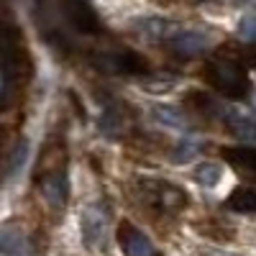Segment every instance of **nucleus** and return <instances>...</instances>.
<instances>
[{
  "mask_svg": "<svg viewBox=\"0 0 256 256\" xmlns=\"http://www.w3.org/2000/svg\"><path fill=\"white\" fill-rule=\"evenodd\" d=\"M202 77L208 80L210 88H216L218 92H223V95L230 98V100H244V98H248L251 82H248L246 67H244V62L233 59V56L208 62L205 70H202Z\"/></svg>",
  "mask_w": 256,
  "mask_h": 256,
  "instance_id": "obj_1",
  "label": "nucleus"
},
{
  "mask_svg": "<svg viewBox=\"0 0 256 256\" xmlns=\"http://www.w3.org/2000/svg\"><path fill=\"white\" fill-rule=\"evenodd\" d=\"M26 159H28V144L26 141H18L16 152H13V156L8 162V180H16L20 174V169H24Z\"/></svg>",
  "mask_w": 256,
  "mask_h": 256,
  "instance_id": "obj_15",
  "label": "nucleus"
},
{
  "mask_svg": "<svg viewBox=\"0 0 256 256\" xmlns=\"http://www.w3.org/2000/svg\"><path fill=\"white\" fill-rule=\"evenodd\" d=\"M64 10H67L70 24L82 31V34H100L102 24H100V16L95 13V8L88 3V0H67L64 3Z\"/></svg>",
  "mask_w": 256,
  "mask_h": 256,
  "instance_id": "obj_3",
  "label": "nucleus"
},
{
  "mask_svg": "<svg viewBox=\"0 0 256 256\" xmlns=\"http://www.w3.org/2000/svg\"><path fill=\"white\" fill-rule=\"evenodd\" d=\"M0 251H3L6 256H28L31 254L26 236L18 228H13V226L0 228Z\"/></svg>",
  "mask_w": 256,
  "mask_h": 256,
  "instance_id": "obj_9",
  "label": "nucleus"
},
{
  "mask_svg": "<svg viewBox=\"0 0 256 256\" xmlns=\"http://www.w3.org/2000/svg\"><path fill=\"white\" fill-rule=\"evenodd\" d=\"M228 208L236 212H256V187H236L228 198Z\"/></svg>",
  "mask_w": 256,
  "mask_h": 256,
  "instance_id": "obj_12",
  "label": "nucleus"
},
{
  "mask_svg": "<svg viewBox=\"0 0 256 256\" xmlns=\"http://www.w3.org/2000/svg\"><path fill=\"white\" fill-rule=\"evenodd\" d=\"M184 105H187V108H192V110H198L200 116H220L223 113L220 105L212 100L210 95L200 92V90H190V95L184 98ZM223 116H228V110Z\"/></svg>",
  "mask_w": 256,
  "mask_h": 256,
  "instance_id": "obj_11",
  "label": "nucleus"
},
{
  "mask_svg": "<svg viewBox=\"0 0 256 256\" xmlns=\"http://www.w3.org/2000/svg\"><path fill=\"white\" fill-rule=\"evenodd\" d=\"M144 187L148 190V200H154L159 210L164 212H177L180 208L187 205L184 192L177 190L174 184H166V182H144Z\"/></svg>",
  "mask_w": 256,
  "mask_h": 256,
  "instance_id": "obj_5",
  "label": "nucleus"
},
{
  "mask_svg": "<svg viewBox=\"0 0 256 256\" xmlns=\"http://www.w3.org/2000/svg\"><path fill=\"white\" fill-rule=\"evenodd\" d=\"M223 159L233 169H238L244 177L256 180V148H251V146H228V148H223Z\"/></svg>",
  "mask_w": 256,
  "mask_h": 256,
  "instance_id": "obj_8",
  "label": "nucleus"
},
{
  "mask_svg": "<svg viewBox=\"0 0 256 256\" xmlns=\"http://www.w3.org/2000/svg\"><path fill=\"white\" fill-rule=\"evenodd\" d=\"M169 44L182 54H198L208 46V36L198 31H180L174 38H169Z\"/></svg>",
  "mask_w": 256,
  "mask_h": 256,
  "instance_id": "obj_10",
  "label": "nucleus"
},
{
  "mask_svg": "<svg viewBox=\"0 0 256 256\" xmlns=\"http://www.w3.org/2000/svg\"><path fill=\"white\" fill-rule=\"evenodd\" d=\"M254 110H256V98H254Z\"/></svg>",
  "mask_w": 256,
  "mask_h": 256,
  "instance_id": "obj_20",
  "label": "nucleus"
},
{
  "mask_svg": "<svg viewBox=\"0 0 256 256\" xmlns=\"http://www.w3.org/2000/svg\"><path fill=\"white\" fill-rule=\"evenodd\" d=\"M154 116H156V120H162V123H166V126H172V128H184L182 116H180V113H174L172 108H156V110H154Z\"/></svg>",
  "mask_w": 256,
  "mask_h": 256,
  "instance_id": "obj_17",
  "label": "nucleus"
},
{
  "mask_svg": "<svg viewBox=\"0 0 256 256\" xmlns=\"http://www.w3.org/2000/svg\"><path fill=\"white\" fill-rule=\"evenodd\" d=\"M238 34L246 38V41H256V13H248L241 18L238 24Z\"/></svg>",
  "mask_w": 256,
  "mask_h": 256,
  "instance_id": "obj_18",
  "label": "nucleus"
},
{
  "mask_svg": "<svg viewBox=\"0 0 256 256\" xmlns=\"http://www.w3.org/2000/svg\"><path fill=\"white\" fill-rule=\"evenodd\" d=\"M95 64L100 70H108V72H120V74H146L148 72V64L141 54L131 52V49H120L113 54H105L100 59H95Z\"/></svg>",
  "mask_w": 256,
  "mask_h": 256,
  "instance_id": "obj_2",
  "label": "nucleus"
},
{
  "mask_svg": "<svg viewBox=\"0 0 256 256\" xmlns=\"http://www.w3.org/2000/svg\"><path fill=\"white\" fill-rule=\"evenodd\" d=\"M226 118L230 120V128H233V134H236L238 138H244V141H256V120H254V118L233 116L230 110H228Z\"/></svg>",
  "mask_w": 256,
  "mask_h": 256,
  "instance_id": "obj_13",
  "label": "nucleus"
},
{
  "mask_svg": "<svg viewBox=\"0 0 256 256\" xmlns=\"http://www.w3.org/2000/svg\"><path fill=\"white\" fill-rule=\"evenodd\" d=\"M118 244L126 256H154V244L128 220L118 226Z\"/></svg>",
  "mask_w": 256,
  "mask_h": 256,
  "instance_id": "obj_6",
  "label": "nucleus"
},
{
  "mask_svg": "<svg viewBox=\"0 0 256 256\" xmlns=\"http://www.w3.org/2000/svg\"><path fill=\"white\" fill-rule=\"evenodd\" d=\"M220 177H223L220 166L212 164V162H205V164H200V166L195 169V180H198V184H202V187H216V184L220 182Z\"/></svg>",
  "mask_w": 256,
  "mask_h": 256,
  "instance_id": "obj_14",
  "label": "nucleus"
},
{
  "mask_svg": "<svg viewBox=\"0 0 256 256\" xmlns=\"http://www.w3.org/2000/svg\"><path fill=\"white\" fill-rule=\"evenodd\" d=\"M67 174L59 172V169H54V172H46L44 177H41V195H44V200L52 205V208H62L64 202H67Z\"/></svg>",
  "mask_w": 256,
  "mask_h": 256,
  "instance_id": "obj_7",
  "label": "nucleus"
},
{
  "mask_svg": "<svg viewBox=\"0 0 256 256\" xmlns=\"http://www.w3.org/2000/svg\"><path fill=\"white\" fill-rule=\"evenodd\" d=\"M136 26H138V28H144L141 34H146V36H154V38H159V36H166V34H169L166 28H172L169 24H164V20H152V18L138 20Z\"/></svg>",
  "mask_w": 256,
  "mask_h": 256,
  "instance_id": "obj_16",
  "label": "nucleus"
},
{
  "mask_svg": "<svg viewBox=\"0 0 256 256\" xmlns=\"http://www.w3.org/2000/svg\"><path fill=\"white\" fill-rule=\"evenodd\" d=\"M105 226H108V216L100 205H88L82 210L80 218V228H82V238L88 246H100L105 238Z\"/></svg>",
  "mask_w": 256,
  "mask_h": 256,
  "instance_id": "obj_4",
  "label": "nucleus"
},
{
  "mask_svg": "<svg viewBox=\"0 0 256 256\" xmlns=\"http://www.w3.org/2000/svg\"><path fill=\"white\" fill-rule=\"evenodd\" d=\"M195 152H198V146L187 141V144L177 146V152H174V156H172V159H174L177 164H182V162H190L192 156H195Z\"/></svg>",
  "mask_w": 256,
  "mask_h": 256,
  "instance_id": "obj_19",
  "label": "nucleus"
}]
</instances>
